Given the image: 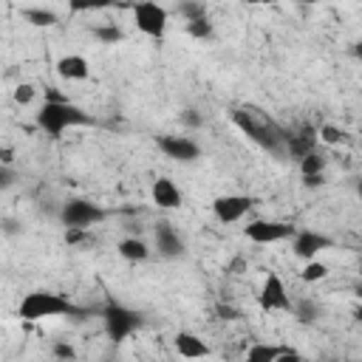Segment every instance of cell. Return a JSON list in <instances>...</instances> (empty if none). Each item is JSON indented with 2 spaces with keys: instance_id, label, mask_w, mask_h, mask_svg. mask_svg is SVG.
Returning a JSON list of instances; mask_svg holds the SVG:
<instances>
[{
  "instance_id": "obj_1",
  "label": "cell",
  "mask_w": 362,
  "mask_h": 362,
  "mask_svg": "<svg viewBox=\"0 0 362 362\" xmlns=\"http://www.w3.org/2000/svg\"><path fill=\"white\" fill-rule=\"evenodd\" d=\"M232 124L243 136H249L260 150L272 156H286V130L277 122H272L260 107H235Z\"/></svg>"
},
{
  "instance_id": "obj_2",
  "label": "cell",
  "mask_w": 362,
  "mask_h": 362,
  "mask_svg": "<svg viewBox=\"0 0 362 362\" xmlns=\"http://www.w3.org/2000/svg\"><path fill=\"white\" fill-rule=\"evenodd\" d=\"M37 124H40L51 139H59L68 127L93 124V116L85 113L82 107L71 105L68 99H65V102H42L40 110H37Z\"/></svg>"
},
{
  "instance_id": "obj_3",
  "label": "cell",
  "mask_w": 362,
  "mask_h": 362,
  "mask_svg": "<svg viewBox=\"0 0 362 362\" xmlns=\"http://www.w3.org/2000/svg\"><path fill=\"white\" fill-rule=\"evenodd\" d=\"M17 314L23 320H45V317H82L85 311L76 308L68 297L57 294V291H31L23 297Z\"/></svg>"
},
{
  "instance_id": "obj_4",
  "label": "cell",
  "mask_w": 362,
  "mask_h": 362,
  "mask_svg": "<svg viewBox=\"0 0 362 362\" xmlns=\"http://www.w3.org/2000/svg\"><path fill=\"white\" fill-rule=\"evenodd\" d=\"M99 317H102V325H105V331H107V337L113 342H124L141 325V314L139 311H133V308H127L122 303H113V300L105 303Z\"/></svg>"
},
{
  "instance_id": "obj_5",
  "label": "cell",
  "mask_w": 362,
  "mask_h": 362,
  "mask_svg": "<svg viewBox=\"0 0 362 362\" xmlns=\"http://www.w3.org/2000/svg\"><path fill=\"white\" fill-rule=\"evenodd\" d=\"M167 20H170L167 8L158 6L156 0H139V3L133 6V23H136V28H139L141 34L153 37V40H161V37H164Z\"/></svg>"
},
{
  "instance_id": "obj_6",
  "label": "cell",
  "mask_w": 362,
  "mask_h": 362,
  "mask_svg": "<svg viewBox=\"0 0 362 362\" xmlns=\"http://www.w3.org/2000/svg\"><path fill=\"white\" fill-rule=\"evenodd\" d=\"M59 218H62V223H65V226H82V229H88V226H93V223L105 221V218H107V212H105L99 204H93V201L71 198V201H65V204H62Z\"/></svg>"
},
{
  "instance_id": "obj_7",
  "label": "cell",
  "mask_w": 362,
  "mask_h": 362,
  "mask_svg": "<svg viewBox=\"0 0 362 362\" xmlns=\"http://www.w3.org/2000/svg\"><path fill=\"white\" fill-rule=\"evenodd\" d=\"M294 232H297V229H294L291 223H286V221H263V218L249 221L246 229H243V235H246L252 243H280V240H291Z\"/></svg>"
},
{
  "instance_id": "obj_8",
  "label": "cell",
  "mask_w": 362,
  "mask_h": 362,
  "mask_svg": "<svg viewBox=\"0 0 362 362\" xmlns=\"http://www.w3.org/2000/svg\"><path fill=\"white\" fill-rule=\"evenodd\" d=\"M257 300H260V308L263 311H291L294 308L291 305V297L286 291V283L280 280V274H266Z\"/></svg>"
},
{
  "instance_id": "obj_9",
  "label": "cell",
  "mask_w": 362,
  "mask_h": 362,
  "mask_svg": "<svg viewBox=\"0 0 362 362\" xmlns=\"http://www.w3.org/2000/svg\"><path fill=\"white\" fill-rule=\"evenodd\" d=\"M331 246H334V240L322 232H314V229H297L294 238H291V249L303 260H311V257H317L320 252H325Z\"/></svg>"
},
{
  "instance_id": "obj_10",
  "label": "cell",
  "mask_w": 362,
  "mask_h": 362,
  "mask_svg": "<svg viewBox=\"0 0 362 362\" xmlns=\"http://www.w3.org/2000/svg\"><path fill=\"white\" fill-rule=\"evenodd\" d=\"M252 206H255V198H249V195H221V198L212 201V212L221 223L240 221Z\"/></svg>"
},
{
  "instance_id": "obj_11",
  "label": "cell",
  "mask_w": 362,
  "mask_h": 362,
  "mask_svg": "<svg viewBox=\"0 0 362 362\" xmlns=\"http://www.w3.org/2000/svg\"><path fill=\"white\" fill-rule=\"evenodd\" d=\"M158 150H161L167 158L184 161V164H189V161H195V158L201 156V147H198L189 136H161V139H158Z\"/></svg>"
},
{
  "instance_id": "obj_12",
  "label": "cell",
  "mask_w": 362,
  "mask_h": 362,
  "mask_svg": "<svg viewBox=\"0 0 362 362\" xmlns=\"http://www.w3.org/2000/svg\"><path fill=\"white\" fill-rule=\"evenodd\" d=\"M156 249H158V255L167 257V260H175V257L184 255V240L178 238V232H175L167 221L156 223Z\"/></svg>"
},
{
  "instance_id": "obj_13",
  "label": "cell",
  "mask_w": 362,
  "mask_h": 362,
  "mask_svg": "<svg viewBox=\"0 0 362 362\" xmlns=\"http://www.w3.org/2000/svg\"><path fill=\"white\" fill-rule=\"evenodd\" d=\"M57 74L62 79H68V82H82V79L90 76V65L79 54H65V57L57 59Z\"/></svg>"
},
{
  "instance_id": "obj_14",
  "label": "cell",
  "mask_w": 362,
  "mask_h": 362,
  "mask_svg": "<svg viewBox=\"0 0 362 362\" xmlns=\"http://www.w3.org/2000/svg\"><path fill=\"white\" fill-rule=\"evenodd\" d=\"M311 150H317V133L311 127H300L297 133H286V156L300 161Z\"/></svg>"
},
{
  "instance_id": "obj_15",
  "label": "cell",
  "mask_w": 362,
  "mask_h": 362,
  "mask_svg": "<svg viewBox=\"0 0 362 362\" xmlns=\"http://www.w3.org/2000/svg\"><path fill=\"white\" fill-rule=\"evenodd\" d=\"M150 195H153V204L161 206V209H178V206H181V189L175 187L173 178H158V181H153Z\"/></svg>"
},
{
  "instance_id": "obj_16",
  "label": "cell",
  "mask_w": 362,
  "mask_h": 362,
  "mask_svg": "<svg viewBox=\"0 0 362 362\" xmlns=\"http://www.w3.org/2000/svg\"><path fill=\"white\" fill-rule=\"evenodd\" d=\"M173 345H175V351H178L181 356H187V359H201V356H209L206 342H204L201 337L189 334V331H178V334H175V339H173Z\"/></svg>"
},
{
  "instance_id": "obj_17",
  "label": "cell",
  "mask_w": 362,
  "mask_h": 362,
  "mask_svg": "<svg viewBox=\"0 0 362 362\" xmlns=\"http://www.w3.org/2000/svg\"><path fill=\"white\" fill-rule=\"evenodd\" d=\"M119 255L124 257V260H130V263H141V260H147L150 257V246L141 240V238H136V235H130V238H124V240H119Z\"/></svg>"
},
{
  "instance_id": "obj_18",
  "label": "cell",
  "mask_w": 362,
  "mask_h": 362,
  "mask_svg": "<svg viewBox=\"0 0 362 362\" xmlns=\"http://www.w3.org/2000/svg\"><path fill=\"white\" fill-rule=\"evenodd\" d=\"M23 20L28 23V25H34V28H51V25H57V14L51 11V8H23Z\"/></svg>"
},
{
  "instance_id": "obj_19",
  "label": "cell",
  "mask_w": 362,
  "mask_h": 362,
  "mask_svg": "<svg viewBox=\"0 0 362 362\" xmlns=\"http://www.w3.org/2000/svg\"><path fill=\"white\" fill-rule=\"evenodd\" d=\"M297 164H300V173H303V175H314V173H325L328 158H325L320 150H311V153H305Z\"/></svg>"
},
{
  "instance_id": "obj_20",
  "label": "cell",
  "mask_w": 362,
  "mask_h": 362,
  "mask_svg": "<svg viewBox=\"0 0 362 362\" xmlns=\"http://www.w3.org/2000/svg\"><path fill=\"white\" fill-rule=\"evenodd\" d=\"M300 277H303L305 283H320V280H325V277H328V266H325L322 260L311 257V260H305V266H303Z\"/></svg>"
},
{
  "instance_id": "obj_21",
  "label": "cell",
  "mask_w": 362,
  "mask_h": 362,
  "mask_svg": "<svg viewBox=\"0 0 362 362\" xmlns=\"http://www.w3.org/2000/svg\"><path fill=\"white\" fill-rule=\"evenodd\" d=\"M187 34L192 40H212L215 37V28H212L209 17H198V20H189L187 23Z\"/></svg>"
},
{
  "instance_id": "obj_22",
  "label": "cell",
  "mask_w": 362,
  "mask_h": 362,
  "mask_svg": "<svg viewBox=\"0 0 362 362\" xmlns=\"http://www.w3.org/2000/svg\"><path fill=\"white\" fill-rule=\"evenodd\" d=\"M90 34H93V40H99L102 45H113V42H119L124 34H122V28L119 25H113V23H107V25H93L90 28Z\"/></svg>"
},
{
  "instance_id": "obj_23",
  "label": "cell",
  "mask_w": 362,
  "mask_h": 362,
  "mask_svg": "<svg viewBox=\"0 0 362 362\" xmlns=\"http://www.w3.org/2000/svg\"><path fill=\"white\" fill-rule=\"evenodd\" d=\"M116 0H68V11L71 14H85V11H102L110 8Z\"/></svg>"
},
{
  "instance_id": "obj_24",
  "label": "cell",
  "mask_w": 362,
  "mask_h": 362,
  "mask_svg": "<svg viewBox=\"0 0 362 362\" xmlns=\"http://www.w3.org/2000/svg\"><path fill=\"white\" fill-rule=\"evenodd\" d=\"M294 317H297L300 322H314V320L320 317V305H317L314 300L303 297V300L294 303Z\"/></svg>"
},
{
  "instance_id": "obj_25",
  "label": "cell",
  "mask_w": 362,
  "mask_h": 362,
  "mask_svg": "<svg viewBox=\"0 0 362 362\" xmlns=\"http://www.w3.org/2000/svg\"><path fill=\"white\" fill-rule=\"evenodd\" d=\"M178 14L189 23V20H198V17H206V8L201 0H181L178 3Z\"/></svg>"
},
{
  "instance_id": "obj_26",
  "label": "cell",
  "mask_w": 362,
  "mask_h": 362,
  "mask_svg": "<svg viewBox=\"0 0 362 362\" xmlns=\"http://www.w3.org/2000/svg\"><path fill=\"white\" fill-rule=\"evenodd\" d=\"M34 96H37V90H34V85H28V82H23V85L14 88V102H17V105H31Z\"/></svg>"
},
{
  "instance_id": "obj_27",
  "label": "cell",
  "mask_w": 362,
  "mask_h": 362,
  "mask_svg": "<svg viewBox=\"0 0 362 362\" xmlns=\"http://www.w3.org/2000/svg\"><path fill=\"white\" fill-rule=\"evenodd\" d=\"M320 139H322L325 144H339V141L345 139V133H342L339 127H334V124H322V127H320Z\"/></svg>"
},
{
  "instance_id": "obj_28",
  "label": "cell",
  "mask_w": 362,
  "mask_h": 362,
  "mask_svg": "<svg viewBox=\"0 0 362 362\" xmlns=\"http://www.w3.org/2000/svg\"><path fill=\"white\" fill-rule=\"evenodd\" d=\"M181 124H184V127L198 130V127L204 124V116H201L198 110H181Z\"/></svg>"
},
{
  "instance_id": "obj_29",
  "label": "cell",
  "mask_w": 362,
  "mask_h": 362,
  "mask_svg": "<svg viewBox=\"0 0 362 362\" xmlns=\"http://www.w3.org/2000/svg\"><path fill=\"white\" fill-rule=\"evenodd\" d=\"M11 184H14V170H11V164H0V187L8 189Z\"/></svg>"
},
{
  "instance_id": "obj_30",
  "label": "cell",
  "mask_w": 362,
  "mask_h": 362,
  "mask_svg": "<svg viewBox=\"0 0 362 362\" xmlns=\"http://www.w3.org/2000/svg\"><path fill=\"white\" fill-rule=\"evenodd\" d=\"M325 184V173H314V175H303V187H308V189H317V187H322Z\"/></svg>"
},
{
  "instance_id": "obj_31",
  "label": "cell",
  "mask_w": 362,
  "mask_h": 362,
  "mask_svg": "<svg viewBox=\"0 0 362 362\" xmlns=\"http://www.w3.org/2000/svg\"><path fill=\"white\" fill-rule=\"evenodd\" d=\"M54 356H59V359H74L76 351H74L71 345H65V342H57V345H54Z\"/></svg>"
},
{
  "instance_id": "obj_32",
  "label": "cell",
  "mask_w": 362,
  "mask_h": 362,
  "mask_svg": "<svg viewBox=\"0 0 362 362\" xmlns=\"http://www.w3.org/2000/svg\"><path fill=\"white\" fill-rule=\"evenodd\" d=\"M45 102H65V96L57 88H45Z\"/></svg>"
},
{
  "instance_id": "obj_33",
  "label": "cell",
  "mask_w": 362,
  "mask_h": 362,
  "mask_svg": "<svg viewBox=\"0 0 362 362\" xmlns=\"http://www.w3.org/2000/svg\"><path fill=\"white\" fill-rule=\"evenodd\" d=\"M11 161H14V158H11V150L3 147V150H0V164H11Z\"/></svg>"
},
{
  "instance_id": "obj_34",
  "label": "cell",
  "mask_w": 362,
  "mask_h": 362,
  "mask_svg": "<svg viewBox=\"0 0 362 362\" xmlns=\"http://www.w3.org/2000/svg\"><path fill=\"white\" fill-rule=\"evenodd\" d=\"M351 54H354V57H356V59L362 62V40H356V42L351 45Z\"/></svg>"
},
{
  "instance_id": "obj_35",
  "label": "cell",
  "mask_w": 362,
  "mask_h": 362,
  "mask_svg": "<svg viewBox=\"0 0 362 362\" xmlns=\"http://www.w3.org/2000/svg\"><path fill=\"white\" fill-rule=\"evenodd\" d=\"M240 3H246V6H272L277 0H240Z\"/></svg>"
},
{
  "instance_id": "obj_36",
  "label": "cell",
  "mask_w": 362,
  "mask_h": 362,
  "mask_svg": "<svg viewBox=\"0 0 362 362\" xmlns=\"http://www.w3.org/2000/svg\"><path fill=\"white\" fill-rule=\"evenodd\" d=\"M354 320H356V322H362V303L354 308Z\"/></svg>"
},
{
  "instance_id": "obj_37",
  "label": "cell",
  "mask_w": 362,
  "mask_h": 362,
  "mask_svg": "<svg viewBox=\"0 0 362 362\" xmlns=\"http://www.w3.org/2000/svg\"><path fill=\"white\" fill-rule=\"evenodd\" d=\"M356 195L362 198V175H359V181H356Z\"/></svg>"
},
{
  "instance_id": "obj_38",
  "label": "cell",
  "mask_w": 362,
  "mask_h": 362,
  "mask_svg": "<svg viewBox=\"0 0 362 362\" xmlns=\"http://www.w3.org/2000/svg\"><path fill=\"white\" fill-rule=\"evenodd\" d=\"M354 294H356V297H359V300H362V283H359V286H356V288H354Z\"/></svg>"
},
{
  "instance_id": "obj_39",
  "label": "cell",
  "mask_w": 362,
  "mask_h": 362,
  "mask_svg": "<svg viewBox=\"0 0 362 362\" xmlns=\"http://www.w3.org/2000/svg\"><path fill=\"white\" fill-rule=\"evenodd\" d=\"M297 3H305V6H311V3H320V0H297Z\"/></svg>"
}]
</instances>
